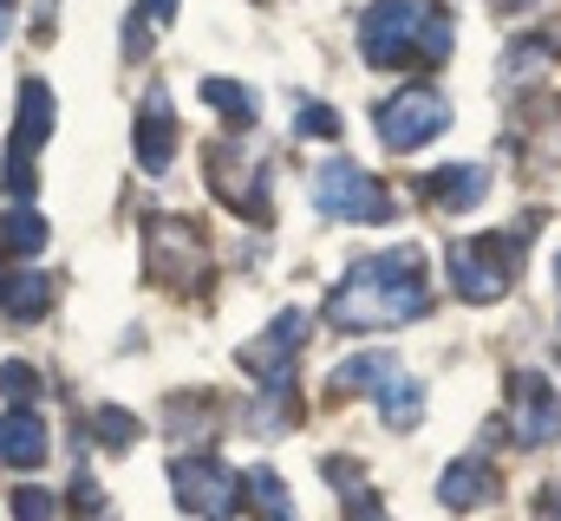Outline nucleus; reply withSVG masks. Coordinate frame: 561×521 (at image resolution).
I'll use <instances>...</instances> for the list:
<instances>
[{
  "label": "nucleus",
  "mask_w": 561,
  "mask_h": 521,
  "mask_svg": "<svg viewBox=\"0 0 561 521\" xmlns=\"http://www.w3.org/2000/svg\"><path fill=\"white\" fill-rule=\"evenodd\" d=\"M144 20H157V26H170V20H176V0H144Z\"/></svg>",
  "instance_id": "30"
},
{
  "label": "nucleus",
  "mask_w": 561,
  "mask_h": 521,
  "mask_svg": "<svg viewBox=\"0 0 561 521\" xmlns=\"http://www.w3.org/2000/svg\"><path fill=\"white\" fill-rule=\"evenodd\" d=\"M92 430H99V443H105V450H131V443H138V417H131V410H118V404L92 410Z\"/></svg>",
  "instance_id": "22"
},
{
  "label": "nucleus",
  "mask_w": 561,
  "mask_h": 521,
  "mask_svg": "<svg viewBox=\"0 0 561 521\" xmlns=\"http://www.w3.org/2000/svg\"><path fill=\"white\" fill-rule=\"evenodd\" d=\"M203 235L190 229V222H150V274L157 280H170V287H190L196 274H203Z\"/></svg>",
  "instance_id": "10"
},
{
  "label": "nucleus",
  "mask_w": 561,
  "mask_h": 521,
  "mask_svg": "<svg viewBox=\"0 0 561 521\" xmlns=\"http://www.w3.org/2000/svg\"><path fill=\"white\" fill-rule=\"evenodd\" d=\"M203 99H209V112H222L229 125H255V92L249 85H236V79H203Z\"/></svg>",
  "instance_id": "20"
},
{
  "label": "nucleus",
  "mask_w": 561,
  "mask_h": 521,
  "mask_svg": "<svg viewBox=\"0 0 561 521\" xmlns=\"http://www.w3.org/2000/svg\"><path fill=\"white\" fill-rule=\"evenodd\" d=\"M0 176H7V189H13L20 202H26V196H33V183H39V176H33V157H26V150H7V170H0Z\"/></svg>",
  "instance_id": "26"
},
{
  "label": "nucleus",
  "mask_w": 561,
  "mask_h": 521,
  "mask_svg": "<svg viewBox=\"0 0 561 521\" xmlns=\"http://www.w3.org/2000/svg\"><path fill=\"white\" fill-rule=\"evenodd\" d=\"M300 339H307V313H300V306H287L275 326H268L262 339H249L236 359H242V372H249V379H262L268 391H294V352H300Z\"/></svg>",
  "instance_id": "8"
},
{
  "label": "nucleus",
  "mask_w": 561,
  "mask_h": 521,
  "mask_svg": "<svg viewBox=\"0 0 561 521\" xmlns=\"http://www.w3.org/2000/svg\"><path fill=\"white\" fill-rule=\"evenodd\" d=\"M556 274H561V267H556Z\"/></svg>",
  "instance_id": "31"
},
{
  "label": "nucleus",
  "mask_w": 561,
  "mask_h": 521,
  "mask_svg": "<svg viewBox=\"0 0 561 521\" xmlns=\"http://www.w3.org/2000/svg\"><path fill=\"white\" fill-rule=\"evenodd\" d=\"M0 391H7L13 404H33V397H39V372H33L26 359H7V366H0Z\"/></svg>",
  "instance_id": "24"
},
{
  "label": "nucleus",
  "mask_w": 561,
  "mask_h": 521,
  "mask_svg": "<svg viewBox=\"0 0 561 521\" xmlns=\"http://www.w3.org/2000/svg\"><path fill=\"white\" fill-rule=\"evenodd\" d=\"M0 456H7V470H39L46 463V417L33 404H7V417H0Z\"/></svg>",
  "instance_id": "12"
},
{
  "label": "nucleus",
  "mask_w": 561,
  "mask_h": 521,
  "mask_svg": "<svg viewBox=\"0 0 561 521\" xmlns=\"http://www.w3.org/2000/svg\"><path fill=\"white\" fill-rule=\"evenodd\" d=\"M392 372H399V359H392V352H353V359H340L333 391H379Z\"/></svg>",
  "instance_id": "18"
},
{
  "label": "nucleus",
  "mask_w": 561,
  "mask_h": 521,
  "mask_svg": "<svg viewBox=\"0 0 561 521\" xmlns=\"http://www.w3.org/2000/svg\"><path fill=\"white\" fill-rule=\"evenodd\" d=\"M346 521H392V516H386V509L359 489V496H346Z\"/></svg>",
  "instance_id": "28"
},
{
  "label": "nucleus",
  "mask_w": 561,
  "mask_h": 521,
  "mask_svg": "<svg viewBox=\"0 0 561 521\" xmlns=\"http://www.w3.org/2000/svg\"><path fill=\"white\" fill-rule=\"evenodd\" d=\"M536 229H542V209L516 216V222L496 229V235L457 242V248H450V287H457V300H470V306L503 300V293L516 287V274H523V248L536 242Z\"/></svg>",
  "instance_id": "3"
},
{
  "label": "nucleus",
  "mask_w": 561,
  "mask_h": 521,
  "mask_svg": "<svg viewBox=\"0 0 561 521\" xmlns=\"http://www.w3.org/2000/svg\"><path fill=\"white\" fill-rule=\"evenodd\" d=\"M510 397H516V437H523L529 450L556 443L561 437V391L549 385L542 372H516V379H510Z\"/></svg>",
  "instance_id": "9"
},
{
  "label": "nucleus",
  "mask_w": 561,
  "mask_h": 521,
  "mask_svg": "<svg viewBox=\"0 0 561 521\" xmlns=\"http://www.w3.org/2000/svg\"><path fill=\"white\" fill-rule=\"evenodd\" d=\"M496 496H503V483H496L490 463H470V456H463V463H450V470L437 476V502H444V509H490Z\"/></svg>",
  "instance_id": "13"
},
{
  "label": "nucleus",
  "mask_w": 561,
  "mask_h": 521,
  "mask_svg": "<svg viewBox=\"0 0 561 521\" xmlns=\"http://www.w3.org/2000/svg\"><path fill=\"white\" fill-rule=\"evenodd\" d=\"M249 496H255V509H262V521H294V502H287V483H280L275 470H249Z\"/></svg>",
  "instance_id": "21"
},
{
  "label": "nucleus",
  "mask_w": 561,
  "mask_h": 521,
  "mask_svg": "<svg viewBox=\"0 0 561 521\" xmlns=\"http://www.w3.org/2000/svg\"><path fill=\"white\" fill-rule=\"evenodd\" d=\"M450 13L431 0H373L359 13L366 66H444L450 59Z\"/></svg>",
  "instance_id": "2"
},
{
  "label": "nucleus",
  "mask_w": 561,
  "mask_h": 521,
  "mask_svg": "<svg viewBox=\"0 0 561 521\" xmlns=\"http://www.w3.org/2000/svg\"><path fill=\"white\" fill-rule=\"evenodd\" d=\"M209 189L249 222H268V163L249 157L242 143H209Z\"/></svg>",
  "instance_id": "6"
},
{
  "label": "nucleus",
  "mask_w": 561,
  "mask_h": 521,
  "mask_svg": "<svg viewBox=\"0 0 561 521\" xmlns=\"http://www.w3.org/2000/svg\"><path fill=\"white\" fill-rule=\"evenodd\" d=\"M13 521H59V496L39 489V483H20L13 489Z\"/></svg>",
  "instance_id": "23"
},
{
  "label": "nucleus",
  "mask_w": 561,
  "mask_h": 521,
  "mask_svg": "<svg viewBox=\"0 0 561 521\" xmlns=\"http://www.w3.org/2000/svg\"><path fill=\"white\" fill-rule=\"evenodd\" d=\"M53 118H59V105H53V85L46 79H26L20 85V118H13V143L7 150H39L46 137H53Z\"/></svg>",
  "instance_id": "15"
},
{
  "label": "nucleus",
  "mask_w": 561,
  "mask_h": 521,
  "mask_svg": "<svg viewBox=\"0 0 561 521\" xmlns=\"http://www.w3.org/2000/svg\"><path fill=\"white\" fill-rule=\"evenodd\" d=\"M450 130V105L431 92V85H405V92H392L386 105H379V137H386V150H419L431 137H444Z\"/></svg>",
  "instance_id": "7"
},
{
  "label": "nucleus",
  "mask_w": 561,
  "mask_h": 521,
  "mask_svg": "<svg viewBox=\"0 0 561 521\" xmlns=\"http://www.w3.org/2000/svg\"><path fill=\"white\" fill-rule=\"evenodd\" d=\"M536 516H542V521H561V483H549V489L536 496Z\"/></svg>",
  "instance_id": "29"
},
{
  "label": "nucleus",
  "mask_w": 561,
  "mask_h": 521,
  "mask_svg": "<svg viewBox=\"0 0 561 521\" xmlns=\"http://www.w3.org/2000/svg\"><path fill=\"white\" fill-rule=\"evenodd\" d=\"M431 313V267L424 248H386L346 267V280L327 293V320L333 326H405Z\"/></svg>",
  "instance_id": "1"
},
{
  "label": "nucleus",
  "mask_w": 561,
  "mask_h": 521,
  "mask_svg": "<svg viewBox=\"0 0 561 521\" xmlns=\"http://www.w3.org/2000/svg\"><path fill=\"white\" fill-rule=\"evenodd\" d=\"M300 137H340V112H327V105H300Z\"/></svg>",
  "instance_id": "27"
},
{
  "label": "nucleus",
  "mask_w": 561,
  "mask_h": 521,
  "mask_svg": "<svg viewBox=\"0 0 561 521\" xmlns=\"http://www.w3.org/2000/svg\"><path fill=\"white\" fill-rule=\"evenodd\" d=\"M46 235H53V229H46V216H33V209H7V216H0V248H7V255H39Z\"/></svg>",
  "instance_id": "19"
},
{
  "label": "nucleus",
  "mask_w": 561,
  "mask_h": 521,
  "mask_svg": "<svg viewBox=\"0 0 561 521\" xmlns=\"http://www.w3.org/2000/svg\"><path fill=\"white\" fill-rule=\"evenodd\" d=\"M53 306V280L39 267H7L0 260V320H39Z\"/></svg>",
  "instance_id": "14"
},
{
  "label": "nucleus",
  "mask_w": 561,
  "mask_h": 521,
  "mask_svg": "<svg viewBox=\"0 0 561 521\" xmlns=\"http://www.w3.org/2000/svg\"><path fill=\"white\" fill-rule=\"evenodd\" d=\"M170 496H176L183 516H196V521H236L242 476L222 456H183V463H170Z\"/></svg>",
  "instance_id": "5"
},
{
  "label": "nucleus",
  "mask_w": 561,
  "mask_h": 521,
  "mask_svg": "<svg viewBox=\"0 0 561 521\" xmlns=\"http://www.w3.org/2000/svg\"><path fill=\"white\" fill-rule=\"evenodd\" d=\"M176 150V118H170V92H150L138 112V163L144 170H170Z\"/></svg>",
  "instance_id": "16"
},
{
  "label": "nucleus",
  "mask_w": 561,
  "mask_h": 521,
  "mask_svg": "<svg viewBox=\"0 0 561 521\" xmlns=\"http://www.w3.org/2000/svg\"><path fill=\"white\" fill-rule=\"evenodd\" d=\"M483 189H490V163H450V170H431V176H419V202L444 209V216L477 209V202H483Z\"/></svg>",
  "instance_id": "11"
},
{
  "label": "nucleus",
  "mask_w": 561,
  "mask_h": 521,
  "mask_svg": "<svg viewBox=\"0 0 561 521\" xmlns=\"http://www.w3.org/2000/svg\"><path fill=\"white\" fill-rule=\"evenodd\" d=\"M379 404H386V424H392V430H412L424 417V385L412 372H392V379L379 385Z\"/></svg>",
  "instance_id": "17"
},
{
  "label": "nucleus",
  "mask_w": 561,
  "mask_h": 521,
  "mask_svg": "<svg viewBox=\"0 0 561 521\" xmlns=\"http://www.w3.org/2000/svg\"><path fill=\"white\" fill-rule=\"evenodd\" d=\"M313 202H320V216H333V222H392L399 209H392V189L373 176V170H359L353 157H327L320 170H313Z\"/></svg>",
  "instance_id": "4"
},
{
  "label": "nucleus",
  "mask_w": 561,
  "mask_h": 521,
  "mask_svg": "<svg viewBox=\"0 0 561 521\" xmlns=\"http://www.w3.org/2000/svg\"><path fill=\"white\" fill-rule=\"evenodd\" d=\"M72 516H79V521H112V509H105V496H99V483H92V476H79V483H72Z\"/></svg>",
  "instance_id": "25"
}]
</instances>
